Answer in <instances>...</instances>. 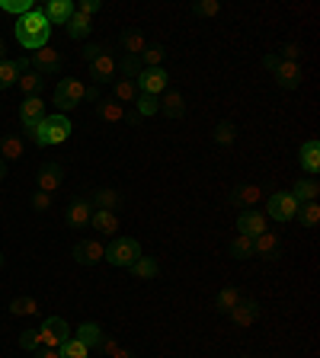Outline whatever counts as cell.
<instances>
[{
	"mask_svg": "<svg viewBox=\"0 0 320 358\" xmlns=\"http://www.w3.org/2000/svg\"><path fill=\"white\" fill-rule=\"evenodd\" d=\"M13 33H17V42L23 45V48L39 51V48H45L51 39V23L45 19L42 10L35 7L33 13H26V17L17 19V29H13Z\"/></svg>",
	"mask_w": 320,
	"mask_h": 358,
	"instance_id": "obj_1",
	"label": "cell"
},
{
	"mask_svg": "<svg viewBox=\"0 0 320 358\" xmlns=\"http://www.w3.org/2000/svg\"><path fill=\"white\" fill-rule=\"evenodd\" d=\"M71 118L68 116H61V112H55V116H45L39 125L33 128H26V134L33 138L39 147H51V144H64L71 138Z\"/></svg>",
	"mask_w": 320,
	"mask_h": 358,
	"instance_id": "obj_2",
	"label": "cell"
},
{
	"mask_svg": "<svg viewBox=\"0 0 320 358\" xmlns=\"http://www.w3.org/2000/svg\"><path fill=\"white\" fill-rule=\"evenodd\" d=\"M138 256H144V253L135 237H112V243L106 247V262L116 269H132Z\"/></svg>",
	"mask_w": 320,
	"mask_h": 358,
	"instance_id": "obj_3",
	"label": "cell"
},
{
	"mask_svg": "<svg viewBox=\"0 0 320 358\" xmlns=\"http://www.w3.org/2000/svg\"><path fill=\"white\" fill-rule=\"evenodd\" d=\"M51 102L61 109V116L68 112V109H77L80 102H87V84L84 80H77V77H68V80H61L58 87H55V96H51Z\"/></svg>",
	"mask_w": 320,
	"mask_h": 358,
	"instance_id": "obj_4",
	"label": "cell"
},
{
	"mask_svg": "<svg viewBox=\"0 0 320 358\" xmlns=\"http://www.w3.org/2000/svg\"><path fill=\"white\" fill-rule=\"evenodd\" d=\"M64 339H71V326L61 316H45L39 326V349H58Z\"/></svg>",
	"mask_w": 320,
	"mask_h": 358,
	"instance_id": "obj_5",
	"label": "cell"
},
{
	"mask_svg": "<svg viewBox=\"0 0 320 358\" xmlns=\"http://www.w3.org/2000/svg\"><path fill=\"white\" fill-rule=\"evenodd\" d=\"M170 84V74L163 67H141V74L135 77L138 93H148V96H163Z\"/></svg>",
	"mask_w": 320,
	"mask_h": 358,
	"instance_id": "obj_6",
	"label": "cell"
},
{
	"mask_svg": "<svg viewBox=\"0 0 320 358\" xmlns=\"http://www.w3.org/2000/svg\"><path fill=\"white\" fill-rule=\"evenodd\" d=\"M90 77H93V87H100V84H116V80H118V58L112 55L109 48L103 51L100 58H93V61H90Z\"/></svg>",
	"mask_w": 320,
	"mask_h": 358,
	"instance_id": "obj_7",
	"label": "cell"
},
{
	"mask_svg": "<svg viewBox=\"0 0 320 358\" xmlns=\"http://www.w3.org/2000/svg\"><path fill=\"white\" fill-rule=\"evenodd\" d=\"M266 217L272 221H292L298 215V202L292 199V192H272L269 199H266Z\"/></svg>",
	"mask_w": 320,
	"mask_h": 358,
	"instance_id": "obj_8",
	"label": "cell"
},
{
	"mask_svg": "<svg viewBox=\"0 0 320 358\" xmlns=\"http://www.w3.org/2000/svg\"><path fill=\"white\" fill-rule=\"evenodd\" d=\"M29 64H33V71H39L42 77H55L61 71V51H55L51 45H45V48L33 51Z\"/></svg>",
	"mask_w": 320,
	"mask_h": 358,
	"instance_id": "obj_9",
	"label": "cell"
},
{
	"mask_svg": "<svg viewBox=\"0 0 320 358\" xmlns=\"http://www.w3.org/2000/svg\"><path fill=\"white\" fill-rule=\"evenodd\" d=\"M237 231L253 240V237H260V233L269 231V217L263 215V211H253L250 208V211H244V215L237 217Z\"/></svg>",
	"mask_w": 320,
	"mask_h": 358,
	"instance_id": "obj_10",
	"label": "cell"
},
{
	"mask_svg": "<svg viewBox=\"0 0 320 358\" xmlns=\"http://www.w3.org/2000/svg\"><path fill=\"white\" fill-rule=\"evenodd\" d=\"M29 58H3L0 61V90H10V87H17L19 74L29 71Z\"/></svg>",
	"mask_w": 320,
	"mask_h": 358,
	"instance_id": "obj_11",
	"label": "cell"
},
{
	"mask_svg": "<svg viewBox=\"0 0 320 358\" xmlns=\"http://www.w3.org/2000/svg\"><path fill=\"white\" fill-rule=\"evenodd\" d=\"M42 118H45V100L42 96H26V100L19 102V122H23V132L39 125Z\"/></svg>",
	"mask_w": 320,
	"mask_h": 358,
	"instance_id": "obj_12",
	"label": "cell"
},
{
	"mask_svg": "<svg viewBox=\"0 0 320 358\" xmlns=\"http://www.w3.org/2000/svg\"><path fill=\"white\" fill-rule=\"evenodd\" d=\"M272 77H276V84L282 87V90H298V87H301V64H295V61H278Z\"/></svg>",
	"mask_w": 320,
	"mask_h": 358,
	"instance_id": "obj_13",
	"label": "cell"
},
{
	"mask_svg": "<svg viewBox=\"0 0 320 358\" xmlns=\"http://www.w3.org/2000/svg\"><path fill=\"white\" fill-rule=\"evenodd\" d=\"M74 259L80 262V266H93V262H100V259H106V247H103L100 240H77V247H74Z\"/></svg>",
	"mask_w": 320,
	"mask_h": 358,
	"instance_id": "obj_14",
	"label": "cell"
},
{
	"mask_svg": "<svg viewBox=\"0 0 320 358\" xmlns=\"http://www.w3.org/2000/svg\"><path fill=\"white\" fill-rule=\"evenodd\" d=\"M90 227L96 233H103V237H118V215L116 211H100V208H93L90 215Z\"/></svg>",
	"mask_w": 320,
	"mask_h": 358,
	"instance_id": "obj_15",
	"label": "cell"
},
{
	"mask_svg": "<svg viewBox=\"0 0 320 358\" xmlns=\"http://www.w3.org/2000/svg\"><path fill=\"white\" fill-rule=\"evenodd\" d=\"M90 215H93L90 199H74V202H68L64 221H68L71 227H90Z\"/></svg>",
	"mask_w": 320,
	"mask_h": 358,
	"instance_id": "obj_16",
	"label": "cell"
},
{
	"mask_svg": "<svg viewBox=\"0 0 320 358\" xmlns=\"http://www.w3.org/2000/svg\"><path fill=\"white\" fill-rule=\"evenodd\" d=\"M61 183H64V167L61 163H45L42 170H39V192H58Z\"/></svg>",
	"mask_w": 320,
	"mask_h": 358,
	"instance_id": "obj_17",
	"label": "cell"
},
{
	"mask_svg": "<svg viewBox=\"0 0 320 358\" xmlns=\"http://www.w3.org/2000/svg\"><path fill=\"white\" fill-rule=\"evenodd\" d=\"M42 13L51 26H68V19L74 17V3L71 0H48Z\"/></svg>",
	"mask_w": 320,
	"mask_h": 358,
	"instance_id": "obj_18",
	"label": "cell"
},
{
	"mask_svg": "<svg viewBox=\"0 0 320 358\" xmlns=\"http://www.w3.org/2000/svg\"><path fill=\"white\" fill-rule=\"evenodd\" d=\"M74 339H80L90 352H100L103 342H106V333H103L100 323H80L77 326V333H74Z\"/></svg>",
	"mask_w": 320,
	"mask_h": 358,
	"instance_id": "obj_19",
	"label": "cell"
},
{
	"mask_svg": "<svg viewBox=\"0 0 320 358\" xmlns=\"http://www.w3.org/2000/svg\"><path fill=\"white\" fill-rule=\"evenodd\" d=\"M231 320H234L237 326H253L256 323V320H260V304H256V301L253 298H244L240 301V304H237L234 310H231Z\"/></svg>",
	"mask_w": 320,
	"mask_h": 358,
	"instance_id": "obj_20",
	"label": "cell"
},
{
	"mask_svg": "<svg viewBox=\"0 0 320 358\" xmlns=\"http://www.w3.org/2000/svg\"><path fill=\"white\" fill-rule=\"evenodd\" d=\"M298 160H301V167H304V173H308V176H317L320 173V141H317V138H311V141L301 144Z\"/></svg>",
	"mask_w": 320,
	"mask_h": 358,
	"instance_id": "obj_21",
	"label": "cell"
},
{
	"mask_svg": "<svg viewBox=\"0 0 320 358\" xmlns=\"http://www.w3.org/2000/svg\"><path fill=\"white\" fill-rule=\"evenodd\" d=\"M118 48L125 51L122 58H141V51L148 48V39H144L138 29H125V33H122V39H118Z\"/></svg>",
	"mask_w": 320,
	"mask_h": 358,
	"instance_id": "obj_22",
	"label": "cell"
},
{
	"mask_svg": "<svg viewBox=\"0 0 320 358\" xmlns=\"http://www.w3.org/2000/svg\"><path fill=\"white\" fill-rule=\"evenodd\" d=\"M160 112L167 118H183L186 112V96L179 90H167L163 96H160Z\"/></svg>",
	"mask_w": 320,
	"mask_h": 358,
	"instance_id": "obj_23",
	"label": "cell"
},
{
	"mask_svg": "<svg viewBox=\"0 0 320 358\" xmlns=\"http://www.w3.org/2000/svg\"><path fill=\"white\" fill-rule=\"evenodd\" d=\"M276 253H278V233L266 231V233H260V237H253V256L276 259Z\"/></svg>",
	"mask_w": 320,
	"mask_h": 358,
	"instance_id": "obj_24",
	"label": "cell"
},
{
	"mask_svg": "<svg viewBox=\"0 0 320 358\" xmlns=\"http://www.w3.org/2000/svg\"><path fill=\"white\" fill-rule=\"evenodd\" d=\"M90 205L100 211H116L118 205H122V192L118 189H96L90 195Z\"/></svg>",
	"mask_w": 320,
	"mask_h": 358,
	"instance_id": "obj_25",
	"label": "cell"
},
{
	"mask_svg": "<svg viewBox=\"0 0 320 358\" xmlns=\"http://www.w3.org/2000/svg\"><path fill=\"white\" fill-rule=\"evenodd\" d=\"M317 195H320V183H317V179H298L295 189H292V199H295L298 205L317 202Z\"/></svg>",
	"mask_w": 320,
	"mask_h": 358,
	"instance_id": "obj_26",
	"label": "cell"
},
{
	"mask_svg": "<svg viewBox=\"0 0 320 358\" xmlns=\"http://www.w3.org/2000/svg\"><path fill=\"white\" fill-rule=\"evenodd\" d=\"M26 154V144L19 134H3L0 138V160H19Z\"/></svg>",
	"mask_w": 320,
	"mask_h": 358,
	"instance_id": "obj_27",
	"label": "cell"
},
{
	"mask_svg": "<svg viewBox=\"0 0 320 358\" xmlns=\"http://www.w3.org/2000/svg\"><path fill=\"white\" fill-rule=\"evenodd\" d=\"M42 80H45V77L39 74V71H33V67H29V71H23V74H19L17 87H19V93H26V96H39V90H42Z\"/></svg>",
	"mask_w": 320,
	"mask_h": 358,
	"instance_id": "obj_28",
	"label": "cell"
},
{
	"mask_svg": "<svg viewBox=\"0 0 320 358\" xmlns=\"http://www.w3.org/2000/svg\"><path fill=\"white\" fill-rule=\"evenodd\" d=\"M100 118L106 125H118L125 122V106H118L116 100H100Z\"/></svg>",
	"mask_w": 320,
	"mask_h": 358,
	"instance_id": "obj_29",
	"label": "cell"
},
{
	"mask_svg": "<svg viewBox=\"0 0 320 358\" xmlns=\"http://www.w3.org/2000/svg\"><path fill=\"white\" fill-rule=\"evenodd\" d=\"M234 205H260L263 202V189L260 186H237L234 195H231Z\"/></svg>",
	"mask_w": 320,
	"mask_h": 358,
	"instance_id": "obj_30",
	"label": "cell"
},
{
	"mask_svg": "<svg viewBox=\"0 0 320 358\" xmlns=\"http://www.w3.org/2000/svg\"><path fill=\"white\" fill-rule=\"evenodd\" d=\"M160 112V96H148V93H138L135 100V116L138 118H151Z\"/></svg>",
	"mask_w": 320,
	"mask_h": 358,
	"instance_id": "obj_31",
	"label": "cell"
},
{
	"mask_svg": "<svg viewBox=\"0 0 320 358\" xmlns=\"http://www.w3.org/2000/svg\"><path fill=\"white\" fill-rule=\"evenodd\" d=\"M157 272H160V266L154 256H138L135 262H132V275H135V278H157Z\"/></svg>",
	"mask_w": 320,
	"mask_h": 358,
	"instance_id": "obj_32",
	"label": "cell"
},
{
	"mask_svg": "<svg viewBox=\"0 0 320 358\" xmlns=\"http://www.w3.org/2000/svg\"><path fill=\"white\" fill-rule=\"evenodd\" d=\"M112 93H116V102H118V106H125V102H135V100H138L135 80H125V77L112 84Z\"/></svg>",
	"mask_w": 320,
	"mask_h": 358,
	"instance_id": "obj_33",
	"label": "cell"
},
{
	"mask_svg": "<svg viewBox=\"0 0 320 358\" xmlns=\"http://www.w3.org/2000/svg\"><path fill=\"white\" fill-rule=\"evenodd\" d=\"M90 29H93V19L74 10V17L68 19V35H71V39H87V35H90Z\"/></svg>",
	"mask_w": 320,
	"mask_h": 358,
	"instance_id": "obj_34",
	"label": "cell"
},
{
	"mask_svg": "<svg viewBox=\"0 0 320 358\" xmlns=\"http://www.w3.org/2000/svg\"><path fill=\"white\" fill-rule=\"evenodd\" d=\"M240 301H244V294L237 292V288H221L218 298H215V307H218L221 314H231V310H234Z\"/></svg>",
	"mask_w": 320,
	"mask_h": 358,
	"instance_id": "obj_35",
	"label": "cell"
},
{
	"mask_svg": "<svg viewBox=\"0 0 320 358\" xmlns=\"http://www.w3.org/2000/svg\"><path fill=\"white\" fill-rule=\"evenodd\" d=\"M58 355L61 358H90V349H87L80 339H74V336H71V339H64L58 346Z\"/></svg>",
	"mask_w": 320,
	"mask_h": 358,
	"instance_id": "obj_36",
	"label": "cell"
},
{
	"mask_svg": "<svg viewBox=\"0 0 320 358\" xmlns=\"http://www.w3.org/2000/svg\"><path fill=\"white\" fill-rule=\"evenodd\" d=\"M163 55H167V51H163V45L160 42H148V48L141 51V67H160L163 64Z\"/></svg>",
	"mask_w": 320,
	"mask_h": 358,
	"instance_id": "obj_37",
	"label": "cell"
},
{
	"mask_svg": "<svg viewBox=\"0 0 320 358\" xmlns=\"http://www.w3.org/2000/svg\"><path fill=\"white\" fill-rule=\"evenodd\" d=\"M35 310H39V301L29 298V294H23V298H13V301H10V314H13V316H33Z\"/></svg>",
	"mask_w": 320,
	"mask_h": 358,
	"instance_id": "obj_38",
	"label": "cell"
},
{
	"mask_svg": "<svg viewBox=\"0 0 320 358\" xmlns=\"http://www.w3.org/2000/svg\"><path fill=\"white\" fill-rule=\"evenodd\" d=\"M211 138H215V144H224V147H231V144L237 141V128H234V122H221V125H215Z\"/></svg>",
	"mask_w": 320,
	"mask_h": 358,
	"instance_id": "obj_39",
	"label": "cell"
},
{
	"mask_svg": "<svg viewBox=\"0 0 320 358\" xmlns=\"http://www.w3.org/2000/svg\"><path fill=\"white\" fill-rule=\"evenodd\" d=\"M231 256H234V259H250L253 256V240H250V237L237 233L234 240H231Z\"/></svg>",
	"mask_w": 320,
	"mask_h": 358,
	"instance_id": "obj_40",
	"label": "cell"
},
{
	"mask_svg": "<svg viewBox=\"0 0 320 358\" xmlns=\"http://www.w3.org/2000/svg\"><path fill=\"white\" fill-rule=\"evenodd\" d=\"M295 217H301L304 227H317V221H320V205H317V202L298 205V215H295Z\"/></svg>",
	"mask_w": 320,
	"mask_h": 358,
	"instance_id": "obj_41",
	"label": "cell"
},
{
	"mask_svg": "<svg viewBox=\"0 0 320 358\" xmlns=\"http://www.w3.org/2000/svg\"><path fill=\"white\" fill-rule=\"evenodd\" d=\"M0 10L7 13H17V17H26L35 10V0H0Z\"/></svg>",
	"mask_w": 320,
	"mask_h": 358,
	"instance_id": "obj_42",
	"label": "cell"
},
{
	"mask_svg": "<svg viewBox=\"0 0 320 358\" xmlns=\"http://www.w3.org/2000/svg\"><path fill=\"white\" fill-rule=\"evenodd\" d=\"M193 13H195V17H218V13H221V3H218V0H195V3H193Z\"/></svg>",
	"mask_w": 320,
	"mask_h": 358,
	"instance_id": "obj_43",
	"label": "cell"
},
{
	"mask_svg": "<svg viewBox=\"0 0 320 358\" xmlns=\"http://www.w3.org/2000/svg\"><path fill=\"white\" fill-rule=\"evenodd\" d=\"M118 71H122L125 80H135V77L141 74V61H138V58H122V61H118Z\"/></svg>",
	"mask_w": 320,
	"mask_h": 358,
	"instance_id": "obj_44",
	"label": "cell"
},
{
	"mask_svg": "<svg viewBox=\"0 0 320 358\" xmlns=\"http://www.w3.org/2000/svg\"><path fill=\"white\" fill-rule=\"evenodd\" d=\"M19 349H26V352L39 349V330H23V333H19Z\"/></svg>",
	"mask_w": 320,
	"mask_h": 358,
	"instance_id": "obj_45",
	"label": "cell"
},
{
	"mask_svg": "<svg viewBox=\"0 0 320 358\" xmlns=\"http://www.w3.org/2000/svg\"><path fill=\"white\" fill-rule=\"evenodd\" d=\"M74 10H77V13H84V17H96V13H100V10H103V3H100V0H80V3H74Z\"/></svg>",
	"mask_w": 320,
	"mask_h": 358,
	"instance_id": "obj_46",
	"label": "cell"
},
{
	"mask_svg": "<svg viewBox=\"0 0 320 358\" xmlns=\"http://www.w3.org/2000/svg\"><path fill=\"white\" fill-rule=\"evenodd\" d=\"M29 205H33V211H48L51 208V195L48 192H35L33 199H29Z\"/></svg>",
	"mask_w": 320,
	"mask_h": 358,
	"instance_id": "obj_47",
	"label": "cell"
},
{
	"mask_svg": "<svg viewBox=\"0 0 320 358\" xmlns=\"http://www.w3.org/2000/svg\"><path fill=\"white\" fill-rule=\"evenodd\" d=\"M298 58H301V45H298V42H285V45H282V58H278V61H295V64H298Z\"/></svg>",
	"mask_w": 320,
	"mask_h": 358,
	"instance_id": "obj_48",
	"label": "cell"
},
{
	"mask_svg": "<svg viewBox=\"0 0 320 358\" xmlns=\"http://www.w3.org/2000/svg\"><path fill=\"white\" fill-rule=\"evenodd\" d=\"M103 51H106V45H87V48L80 51V55H84V61H87V64H90L93 58H100Z\"/></svg>",
	"mask_w": 320,
	"mask_h": 358,
	"instance_id": "obj_49",
	"label": "cell"
},
{
	"mask_svg": "<svg viewBox=\"0 0 320 358\" xmlns=\"http://www.w3.org/2000/svg\"><path fill=\"white\" fill-rule=\"evenodd\" d=\"M33 358H61V355H58V349H35Z\"/></svg>",
	"mask_w": 320,
	"mask_h": 358,
	"instance_id": "obj_50",
	"label": "cell"
},
{
	"mask_svg": "<svg viewBox=\"0 0 320 358\" xmlns=\"http://www.w3.org/2000/svg\"><path fill=\"white\" fill-rule=\"evenodd\" d=\"M276 64H278V58H276V55H263V67H266L269 74H272V71H276Z\"/></svg>",
	"mask_w": 320,
	"mask_h": 358,
	"instance_id": "obj_51",
	"label": "cell"
},
{
	"mask_svg": "<svg viewBox=\"0 0 320 358\" xmlns=\"http://www.w3.org/2000/svg\"><path fill=\"white\" fill-rule=\"evenodd\" d=\"M109 358H135V355H132V349H122V346H116V352H112Z\"/></svg>",
	"mask_w": 320,
	"mask_h": 358,
	"instance_id": "obj_52",
	"label": "cell"
},
{
	"mask_svg": "<svg viewBox=\"0 0 320 358\" xmlns=\"http://www.w3.org/2000/svg\"><path fill=\"white\" fill-rule=\"evenodd\" d=\"M3 179H7V163L0 160V183H3Z\"/></svg>",
	"mask_w": 320,
	"mask_h": 358,
	"instance_id": "obj_53",
	"label": "cell"
},
{
	"mask_svg": "<svg viewBox=\"0 0 320 358\" xmlns=\"http://www.w3.org/2000/svg\"><path fill=\"white\" fill-rule=\"evenodd\" d=\"M7 58V45H3V39H0V61Z\"/></svg>",
	"mask_w": 320,
	"mask_h": 358,
	"instance_id": "obj_54",
	"label": "cell"
},
{
	"mask_svg": "<svg viewBox=\"0 0 320 358\" xmlns=\"http://www.w3.org/2000/svg\"><path fill=\"white\" fill-rule=\"evenodd\" d=\"M0 269H3V253H0Z\"/></svg>",
	"mask_w": 320,
	"mask_h": 358,
	"instance_id": "obj_55",
	"label": "cell"
},
{
	"mask_svg": "<svg viewBox=\"0 0 320 358\" xmlns=\"http://www.w3.org/2000/svg\"><path fill=\"white\" fill-rule=\"evenodd\" d=\"M240 358H253V355H240Z\"/></svg>",
	"mask_w": 320,
	"mask_h": 358,
	"instance_id": "obj_56",
	"label": "cell"
}]
</instances>
